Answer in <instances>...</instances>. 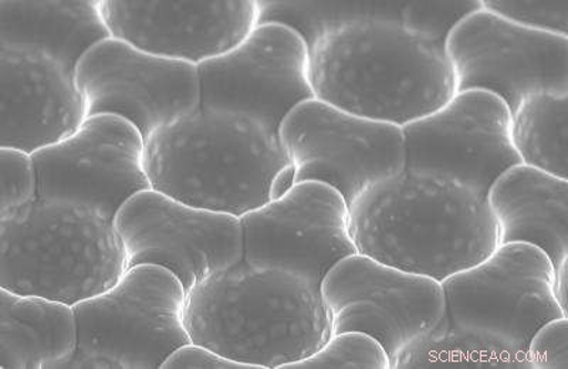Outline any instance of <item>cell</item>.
Here are the masks:
<instances>
[{"label":"cell","mask_w":568,"mask_h":369,"mask_svg":"<svg viewBox=\"0 0 568 369\" xmlns=\"http://www.w3.org/2000/svg\"><path fill=\"white\" fill-rule=\"evenodd\" d=\"M355 249L443 283L499 246L486 196L458 182L405 170L349 205Z\"/></svg>","instance_id":"6da1fadb"},{"label":"cell","mask_w":568,"mask_h":369,"mask_svg":"<svg viewBox=\"0 0 568 369\" xmlns=\"http://www.w3.org/2000/svg\"><path fill=\"white\" fill-rule=\"evenodd\" d=\"M144 164L151 189L237 217L294 184L276 131L245 115L202 107L152 134Z\"/></svg>","instance_id":"7a4b0ae2"},{"label":"cell","mask_w":568,"mask_h":369,"mask_svg":"<svg viewBox=\"0 0 568 369\" xmlns=\"http://www.w3.org/2000/svg\"><path fill=\"white\" fill-rule=\"evenodd\" d=\"M185 322L192 342L252 369H287L332 336L318 286L245 260L186 293Z\"/></svg>","instance_id":"3957f363"},{"label":"cell","mask_w":568,"mask_h":369,"mask_svg":"<svg viewBox=\"0 0 568 369\" xmlns=\"http://www.w3.org/2000/svg\"><path fill=\"white\" fill-rule=\"evenodd\" d=\"M308 52L314 99L359 117L403 129L455 94L445 48L398 19L344 23Z\"/></svg>","instance_id":"277c9868"},{"label":"cell","mask_w":568,"mask_h":369,"mask_svg":"<svg viewBox=\"0 0 568 369\" xmlns=\"http://www.w3.org/2000/svg\"><path fill=\"white\" fill-rule=\"evenodd\" d=\"M126 270L114 221L73 202L38 199L0 216V288L75 306Z\"/></svg>","instance_id":"5b68a950"},{"label":"cell","mask_w":568,"mask_h":369,"mask_svg":"<svg viewBox=\"0 0 568 369\" xmlns=\"http://www.w3.org/2000/svg\"><path fill=\"white\" fill-rule=\"evenodd\" d=\"M186 290L170 270L130 267L109 290L74 306L79 346L58 369H156L191 342Z\"/></svg>","instance_id":"8992f818"},{"label":"cell","mask_w":568,"mask_h":369,"mask_svg":"<svg viewBox=\"0 0 568 369\" xmlns=\"http://www.w3.org/2000/svg\"><path fill=\"white\" fill-rule=\"evenodd\" d=\"M294 184L322 182L348 206L369 186L405 171L404 131L317 99L296 105L277 130ZM293 184V185H294Z\"/></svg>","instance_id":"52a82bcc"},{"label":"cell","mask_w":568,"mask_h":369,"mask_svg":"<svg viewBox=\"0 0 568 369\" xmlns=\"http://www.w3.org/2000/svg\"><path fill=\"white\" fill-rule=\"evenodd\" d=\"M446 317L516 350L542 325L568 317L555 293L549 256L527 244L499 245L469 269L443 281Z\"/></svg>","instance_id":"ba28073f"},{"label":"cell","mask_w":568,"mask_h":369,"mask_svg":"<svg viewBox=\"0 0 568 369\" xmlns=\"http://www.w3.org/2000/svg\"><path fill=\"white\" fill-rule=\"evenodd\" d=\"M332 334H368L387 351L393 369L400 352L445 317L443 283L354 253L320 285Z\"/></svg>","instance_id":"9c48e42d"},{"label":"cell","mask_w":568,"mask_h":369,"mask_svg":"<svg viewBox=\"0 0 568 369\" xmlns=\"http://www.w3.org/2000/svg\"><path fill=\"white\" fill-rule=\"evenodd\" d=\"M114 225L123 240L126 269L164 267L186 293L245 257L241 217L187 205L154 189L126 201Z\"/></svg>","instance_id":"30bf717a"},{"label":"cell","mask_w":568,"mask_h":369,"mask_svg":"<svg viewBox=\"0 0 568 369\" xmlns=\"http://www.w3.org/2000/svg\"><path fill=\"white\" fill-rule=\"evenodd\" d=\"M197 72L202 109L245 115L276 133L296 105L314 99L311 52L301 34L283 24H257Z\"/></svg>","instance_id":"8fae6325"},{"label":"cell","mask_w":568,"mask_h":369,"mask_svg":"<svg viewBox=\"0 0 568 369\" xmlns=\"http://www.w3.org/2000/svg\"><path fill=\"white\" fill-rule=\"evenodd\" d=\"M445 54L455 93L488 91L510 113L536 91H568V38L521 28L484 4L450 32Z\"/></svg>","instance_id":"7c38bea8"},{"label":"cell","mask_w":568,"mask_h":369,"mask_svg":"<svg viewBox=\"0 0 568 369\" xmlns=\"http://www.w3.org/2000/svg\"><path fill=\"white\" fill-rule=\"evenodd\" d=\"M85 114L115 115L144 140L201 107L197 65L161 58L109 38L90 49L75 69Z\"/></svg>","instance_id":"4fadbf2b"},{"label":"cell","mask_w":568,"mask_h":369,"mask_svg":"<svg viewBox=\"0 0 568 369\" xmlns=\"http://www.w3.org/2000/svg\"><path fill=\"white\" fill-rule=\"evenodd\" d=\"M403 131L405 170L458 182L484 196L505 171L520 164L511 143L510 110L488 91L455 93Z\"/></svg>","instance_id":"5bb4252c"},{"label":"cell","mask_w":568,"mask_h":369,"mask_svg":"<svg viewBox=\"0 0 568 369\" xmlns=\"http://www.w3.org/2000/svg\"><path fill=\"white\" fill-rule=\"evenodd\" d=\"M145 140L129 121L93 115L68 139L33 154L39 198L73 202L114 221L139 192L151 189Z\"/></svg>","instance_id":"9a60e30c"},{"label":"cell","mask_w":568,"mask_h":369,"mask_svg":"<svg viewBox=\"0 0 568 369\" xmlns=\"http://www.w3.org/2000/svg\"><path fill=\"white\" fill-rule=\"evenodd\" d=\"M241 222L243 260L296 273L318 287L336 263L357 253L347 201L322 182H298Z\"/></svg>","instance_id":"2e32d148"},{"label":"cell","mask_w":568,"mask_h":369,"mask_svg":"<svg viewBox=\"0 0 568 369\" xmlns=\"http://www.w3.org/2000/svg\"><path fill=\"white\" fill-rule=\"evenodd\" d=\"M111 38L195 65L240 44L258 24L257 0H103Z\"/></svg>","instance_id":"e0dca14e"},{"label":"cell","mask_w":568,"mask_h":369,"mask_svg":"<svg viewBox=\"0 0 568 369\" xmlns=\"http://www.w3.org/2000/svg\"><path fill=\"white\" fill-rule=\"evenodd\" d=\"M0 148L28 154L68 139L84 120L75 72L36 50L0 45Z\"/></svg>","instance_id":"ac0fdd59"},{"label":"cell","mask_w":568,"mask_h":369,"mask_svg":"<svg viewBox=\"0 0 568 369\" xmlns=\"http://www.w3.org/2000/svg\"><path fill=\"white\" fill-rule=\"evenodd\" d=\"M499 245L527 244L568 263V180L525 164L511 166L486 194Z\"/></svg>","instance_id":"d6986e66"},{"label":"cell","mask_w":568,"mask_h":369,"mask_svg":"<svg viewBox=\"0 0 568 369\" xmlns=\"http://www.w3.org/2000/svg\"><path fill=\"white\" fill-rule=\"evenodd\" d=\"M109 38L101 0L0 2V45L42 52L71 72L90 49Z\"/></svg>","instance_id":"ffe728a7"},{"label":"cell","mask_w":568,"mask_h":369,"mask_svg":"<svg viewBox=\"0 0 568 369\" xmlns=\"http://www.w3.org/2000/svg\"><path fill=\"white\" fill-rule=\"evenodd\" d=\"M78 346L74 306L0 288V368L58 369Z\"/></svg>","instance_id":"44dd1931"},{"label":"cell","mask_w":568,"mask_h":369,"mask_svg":"<svg viewBox=\"0 0 568 369\" xmlns=\"http://www.w3.org/2000/svg\"><path fill=\"white\" fill-rule=\"evenodd\" d=\"M530 369L526 352L478 331L454 325L448 317L409 344L393 369Z\"/></svg>","instance_id":"7402d4cb"},{"label":"cell","mask_w":568,"mask_h":369,"mask_svg":"<svg viewBox=\"0 0 568 369\" xmlns=\"http://www.w3.org/2000/svg\"><path fill=\"white\" fill-rule=\"evenodd\" d=\"M568 91L540 90L511 111V143L520 164L568 180Z\"/></svg>","instance_id":"603a6c76"},{"label":"cell","mask_w":568,"mask_h":369,"mask_svg":"<svg viewBox=\"0 0 568 369\" xmlns=\"http://www.w3.org/2000/svg\"><path fill=\"white\" fill-rule=\"evenodd\" d=\"M258 24L277 23L301 34L308 50L323 34L354 20H400L407 2L390 0H343V2H283L257 0Z\"/></svg>","instance_id":"cb8c5ba5"},{"label":"cell","mask_w":568,"mask_h":369,"mask_svg":"<svg viewBox=\"0 0 568 369\" xmlns=\"http://www.w3.org/2000/svg\"><path fill=\"white\" fill-rule=\"evenodd\" d=\"M390 369L382 344L359 331L336 332L313 356L292 363L287 369Z\"/></svg>","instance_id":"d4e9b609"},{"label":"cell","mask_w":568,"mask_h":369,"mask_svg":"<svg viewBox=\"0 0 568 369\" xmlns=\"http://www.w3.org/2000/svg\"><path fill=\"white\" fill-rule=\"evenodd\" d=\"M481 9V0L468 2H414L405 3L400 23L410 32L419 34L445 48L446 39L465 18Z\"/></svg>","instance_id":"484cf974"},{"label":"cell","mask_w":568,"mask_h":369,"mask_svg":"<svg viewBox=\"0 0 568 369\" xmlns=\"http://www.w3.org/2000/svg\"><path fill=\"white\" fill-rule=\"evenodd\" d=\"M481 4L521 28L568 38V0H481Z\"/></svg>","instance_id":"4316f807"},{"label":"cell","mask_w":568,"mask_h":369,"mask_svg":"<svg viewBox=\"0 0 568 369\" xmlns=\"http://www.w3.org/2000/svg\"><path fill=\"white\" fill-rule=\"evenodd\" d=\"M0 165H2L0 216L39 199L38 171H36L32 154L17 148H0Z\"/></svg>","instance_id":"83f0119b"},{"label":"cell","mask_w":568,"mask_h":369,"mask_svg":"<svg viewBox=\"0 0 568 369\" xmlns=\"http://www.w3.org/2000/svg\"><path fill=\"white\" fill-rule=\"evenodd\" d=\"M530 369H568V317L552 318L526 348Z\"/></svg>","instance_id":"f1b7e54d"},{"label":"cell","mask_w":568,"mask_h":369,"mask_svg":"<svg viewBox=\"0 0 568 369\" xmlns=\"http://www.w3.org/2000/svg\"><path fill=\"white\" fill-rule=\"evenodd\" d=\"M161 369H252L246 363L231 360L201 344L187 342L178 347L162 363Z\"/></svg>","instance_id":"f546056e"},{"label":"cell","mask_w":568,"mask_h":369,"mask_svg":"<svg viewBox=\"0 0 568 369\" xmlns=\"http://www.w3.org/2000/svg\"><path fill=\"white\" fill-rule=\"evenodd\" d=\"M567 273L568 263L555 269V293L560 306L567 311Z\"/></svg>","instance_id":"4dcf8cb0"}]
</instances>
